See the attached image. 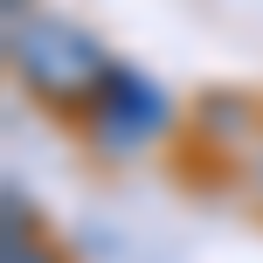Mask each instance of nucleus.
<instances>
[{"mask_svg": "<svg viewBox=\"0 0 263 263\" xmlns=\"http://www.w3.org/2000/svg\"><path fill=\"white\" fill-rule=\"evenodd\" d=\"M256 187H263V159H256Z\"/></svg>", "mask_w": 263, "mask_h": 263, "instance_id": "obj_4", "label": "nucleus"}, {"mask_svg": "<svg viewBox=\"0 0 263 263\" xmlns=\"http://www.w3.org/2000/svg\"><path fill=\"white\" fill-rule=\"evenodd\" d=\"M7 55L21 69V83L55 111H90L97 90H104L111 63L83 28L69 21H49V14H14V35H7Z\"/></svg>", "mask_w": 263, "mask_h": 263, "instance_id": "obj_1", "label": "nucleus"}, {"mask_svg": "<svg viewBox=\"0 0 263 263\" xmlns=\"http://www.w3.org/2000/svg\"><path fill=\"white\" fill-rule=\"evenodd\" d=\"M7 263H55V256L42 250V242H28L21 229H7Z\"/></svg>", "mask_w": 263, "mask_h": 263, "instance_id": "obj_3", "label": "nucleus"}, {"mask_svg": "<svg viewBox=\"0 0 263 263\" xmlns=\"http://www.w3.org/2000/svg\"><path fill=\"white\" fill-rule=\"evenodd\" d=\"M97 132V145L104 153H139L145 139H159L166 132V90H159L153 77H139V69H118L111 63L104 90H97V104L83 111Z\"/></svg>", "mask_w": 263, "mask_h": 263, "instance_id": "obj_2", "label": "nucleus"}]
</instances>
